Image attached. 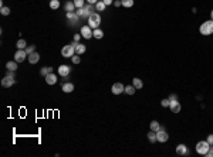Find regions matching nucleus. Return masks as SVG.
I'll return each mask as SVG.
<instances>
[{
    "mask_svg": "<svg viewBox=\"0 0 213 157\" xmlns=\"http://www.w3.org/2000/svg\"><path fill=\"white\" fill-rule=\"evenodd\" d=\"M199 31L202 36H210L213 34V20H208V21L202 23V25L199 27Z\"/></svg>",
    "mask_w": 213,
    "mask_h": 157,
    "instance_id": "obj_1",
    "label": "nucleus"
},
{
    "mask_svg": "<svg viewBox=\"0 0 213 157\" xmlns=\"http://www.w3.org/2000/svg\"><path fill=\"white\" fill-rule=\"evenodd\" d=\"M209 147H210V144H209L208 140H200V142L196 143V153L200 154V156H205L208 153Z\"/></svg>",
    "mask_w": 213,
    "mask_h": 157,
    "instance_id": "obj_2",
    "label": "nucleus"
},
{
    "mask_svg": "<svg viewBox=\"0 0 213 157\" xmlns=\"http://www.w3.org/2000/svg\"><path fill=\"white\" fill-rule=\"evenodd\" d=\"M101 24V16L98 13H93L90 17H88V25L91 28H98Z\"/></svg>",
    "mask_w": 213,
    "mask_h": 157,
    "instance_id": "obj_3",
    "label": "nucleus"
},
{
    "mask_svg": "<svg viewBox=\"0 0 213 157\" xmlns=\"http://www.w3.org/2000/svg\"><path fill=\"white\" fill-rule=\"evenodd\" d=\"M74 52H75V47L72 44L66 45V47H63V50H61V55H63L64 58H71V57L74 55Z\"/></svg>",
    "mask_w": 213,
    "mask_h": 157,
    "instance_id": "obj_4",
    "label": "nucleus"
},
{
    "mask_svg": "<svg viewBox=\"0 0 213 157\" xmlns=\"http://www.w3.org/2000/svg\"><path fill=\"white\" fill-rule=\"evenodd\" d=\"M168 139H169L168 132H166L165 129H162V127H161V130H159V132H156V140H158L159 143H165V142H168Z\"/></svg>",
    "mask_w": 213,
    "mask_h": 157,
    "instance_id": "obj_5",
    "label": "nucleus"
},
{
    "mask_svg": "<svg viewBox=\"0 0 213 157\" xmlns=\"http://www.w3.org/2000/svg\"><path fill=\"white\" fill-rule=\"evenodd\" d=\"M26 57H28L27 52H26V50H17L16 54H14V61L16 62H23L24 60H26Z\"/></svg>",
    "mask_w": 213,
    "mask_h": 157,
    "instance_id": "obj_6",
    "label": "nucleus"
},
{
    "mask_svg": "<svg viewBox=\"0 0 213 157\" xmlns=\"http://www.w3.org/2000/svg\"><path fill=\"white\" fill-rule=\"evenodd\" d=\"M81 36H82L84 38H87V40L91 38V37H94L91 27H90V25H82V27H81Z\"/></svg>",
    "mask_w": 213,
    "mask_h": 157,
    "instance_id": "obj_7",
    "label": "nucleus"
},
{
    "mask_svg": "<svg viewBox=\"0 0 213 157\" xmlns=\"http://www.w3.org/2000/svg\"><path fill=\"white\" fill-rule=\"evenodd\" d=\"M14 78H11V76H4L3 79H1V87H4V88H10V87H13L14 85Z\"/></svg>",
    "mask_w": 213,
    "mask_h": 157,
    "instance_id": "obj_8",
    "label": "nucleus"
},
{
    "mask_svg": "<svg viewBox=\"0 0 213 157\" xmlns=\"http://www.w3.org/2000/svg\"><path fill=\"white\" fill-rule=\"evenodd\" d=\"M111 91H112V93H114V95H119V93H122V92L125 91V87H124L121 82H115V84L112 85Z\"/></svg>",
    "mask_w": 213,
    "mask_h": 157,
    "instance_id": "obj_9",
    "label": "nucleus"
},
{
    "mask_svg": "<svg viewBox=\"0 0 213 157\" xmlns=\"http://www.w3.org/2000/svg\"><path fill=\"white\" fill-rule=\"evenodd\" d=\"M176 154L178 156H188L189 154V152H188V147L185 146V144H178L176 146Z\"/></svg>",
    "mask_w": 213,
    "mask_h": 157,
    "instance_id": "obj_10",
    "label": "nucleus"
},
{
    "mask_svg": "<svg viewBox=\"0 0 213 157\" xmlns=\"http://www.w3.org/2000/svg\"><path fill=\"white\" fill-rule=\"evenodd\" d=\"M169 108H170V112L172 113H179L182 111V106H181L179 101H172L170 105H169Z\"/></svg>",
    "mask_w": 213,
    "mask_h": 157,
    "instance_id": "obj_11",
    "label": "nucleus"
},
{
    "mask_svg": "<svg viewBox=\"0 0 213 157\" xmlns=\"http://www.w3.org/2000/svg\"><path fill=\"white\" fill-rule=\"evenodd\" d=\"M28 61H30V64H37L39 61H40V54L39 52H31V54H28Z\"/></svg>",
    "mask_w": 213,
    "mask_h": 157,
    "instance_id": "obj_12",
    "label": "nucleus"
},
{
    "mask_svg": "<svg viewBox=\"0 0 213 157\" xmlns=\"http://www.w3.org/2000/svg\"><path fill=\"white\" fill-rule=\"evenodd\" d=\"M78 14L75 13V11H67V19H68V21L71 23V24H75V23L78 21Z\"/></svg>",
    "mask_w": 213,
    "mask_h": 157,
    "instance_id": "obj_13",
    "label": "nucleus"
},
{
    "mask_svg": "<svg viewBox=\"0 0 213 157\" xmlns=\"http://www.w3.org/2000/svg\"><path fill=\"white\" fill-rule=\"evenodd\" d=\"M70 69L71 68L68 67V65H60L58 67V74L61 75V76H68V74H70Z\"/></svg>",
    "mask_w": 213,
    "mask_h": 157,
    "instance_id": "obj_14",
    "label": "nucleus"
},
{
    "mask_svg": "<svg viewBox=\"0 0 213 157\" xmlns=\"http://www.w3.org/2000/svg\"><path fill=\"white\" fill-rule=\"evenodd\" d=\"M44 78H46V82H47L48 85H54V84L57 82V75H55L54 72H51V74L46 75Z\"/></svg>",
    "mask_w": 213,
    "mask_h": 157,
    "instance_id": "obj_15",
    "label": "nucleus"
},
{
    "mask_svg": "<svg viewBox=\"0 0 213 157\" xmlns=\"http://www.w3.org/2000/svg\"><path fill=\"white\" fill-rule=\"evenodd\" d=\"M61 89L64 91L66 93H70V92L74 91V85H72L71 82H64V84H63V87H61Z\"/></svg>",
    "mask_w": 213,
    "mask_h": 157,
    "instance_id": "obj_16",
    "label": "nucleus"
},
{
    "mask_svg": "<svg viewBox=\"0 0 213 157\" xmlns=\"http://www.w3.org/2000/svg\"><path fill=\"white\" fill-rule=\"evenodd\" d=\"M93 11H94L93 4H90V3H88V4H85V6H84V16H88V17H90V16L93 14Z\"/></svg>",
    "mask_w": 213,
    "mask_h": 157,
    "instance_id": "obj_17",
    "label": "nucleus"
},
{
    "mask_svg": "<svg viewBox=\"0 0 213 157\" xmlns=\"http://www.w3.org/2000/svg\"><path fill=\"white\" fill-rule=\"evenodd\" d=\"M149 126H151V130H152V132H159V130H161V125H159L158 120H152Z\"/></svg>",
    "mask_w": 213,
    "mask_h": 157,
    "instance_id": "obj_18",
    "label": "nucleus"
},
{
    "mask_svg": "<svg viewBox=\"0 0 213 157\" xmlns=\"http://www.w3.org/2000/svg\"><path fill=\"white\" fill-rule=\"evenodd\" d=\"M93 36H94L97 40H101V38L104 37V31H102L101 28H94V31H93Z\"/></svg>",
    "mask_w": 213,
    "mask_h": 157,
    "instance_id": "obj_19",
    "label": "nucleus"
},
{
    "mask_svg": "<svg viewBox=\"0 0 213 157\" xmlns=\"http://www.w3.org/2000/svg\"><path fill=\"white\" fill-rule=\"evenodd\" d=\"M75 52H77L78 55L84 54V52H85V45H84V44H80V43H77V44H75Z\"/></svg>",
    "mask_w": 213,
    "mask_h": 157,
    "instance_id": "obj_20",
    "label": "nucleus"
},
{
    "mask_svg": "<svg viewBox=\"0 0 213 157\" xmlns=\"http://www.w3.org/2000/svg\"><path fill=\"white\" fill-rule=\"evenodd\" d=\"M132 85H134L137 89H141L142 87H143V82H142V79H139V78H134V79H132Z\"/></svg>",
    "mask_w": 213,
    "mask_h": 157,
    "instance_id": "obj_21",
    "label": "nucleus"
},
{
    "mask_svg": "<svg viewBox=\"0 0 213 157\" xmlns=\"http://www.w3.org/2000/svg\"><path fill=\"white\" fill-rule=\"evenodd\" d=\"M64 10H66V11H75V4H74V1H67L66 6H64Z\"/></svg>",
    "mask_w": 213,
    "mask_h": 157,
    "instance_id": "obj_22",
    "label": "nucleus"
},
{
    "mask_svg": "<svg viewBox=\"0 0 213 157\" xmlns=\"http://www.w3.org/2000/svg\"><path fill=\"white\" fill-rule=\"evenodd\" d=\"M17 64H19V62H16V61H9V62L6 64V68H7L9 71H16V69H17Z\"/></svg>",
    "mask_w": 213,
    "mask_h": 157,
    "instance_id": "obj_23",
    "label": "nucleus"
},
{
    "mask_svg": "<svg viewBox=\"0 0 213 157\" xmlns=\"http://www.w3.org/2000/svg\"><path fill=\"white\" fill-rule=\"evenodd\" d=\"M105 7H107V4H105L102 0H99V1H97V3H95V9H97L98 11H104V10H105Z\"/></svg>",
    "mask_w": 213,
    "mask_h": 157,
    "instance_id": "obj_24",
    "label": "nucleus"
},
{
    "mask_svg": "<svg viewBox=\"0 0 213 157\" xmlns=\"http://www.w3.org/2000/svg\"><path fill=\"white\" fill-rule=\"evenodd\" d=\"M16 47H17V50H26V47H27V43H26V40L23 38H20L17 43H16Z\"/></svg>",
    "mask_w": 213,
    "mask_h": 157,
    "instance_id": "obj_25",
    "label": "nucleus"
},
{
    "mask_svg": "<svg viewBox=\"0 0 213 157\" xmlns=\"http://www.w3.org/2000/svg\"><path fill=\"white\" fill-rule=\"evenodd\" d=\"M135 89H137V88H135L134 85H126L124 92H125V93H128V95H134V93H135Z\"/></svg>",
    "mask_w": 213,
    "mask_h": 157,
    "instance_id": "obj_26",
    "label": "nucleus"
},
{
    "mask_svg": "<svg viewBox=\"0 0 213 157\" xmlns=\"http://www.w3.org/2000/svg\"><path fill=\"white\" fill-rule=\"evenodd\" d=\"M148 140H149L151 143H155V142H158V140H156V132H152V130H151V132L148 133Z\"/></svg>",
    "mask_w": 213,
    "mask_h": 157,
    "instance_id": "obj_27",
    "label": "nucleus"
},
{
    "mask_svg": "<svg viewBox=\"0 0 213 157\" xmlns=\"http://www.w3.org/2000/svg\"><path fill=\"white\" fill-rule=\"evenodd\" d=\"M51 72H53V68L51 67H44V68H41V71H40V74H41L43 76H46V75L51 74Z\"/></svg>",
    "mask_w": 213,
    "mask_h": 157,
    "instance_id": "obj_28",
    "label": "nucleus"
},
{
    "mask_svg": "<svg viewBox=\"0 0 213 157\" xmlns=\"http://www.w3.org/2000/svg\"><path fill=\"white\" fill-rule=\"evenodd\" d=\"M50 7H51L53 10H57V9L60 7V1H58V0H50Z\"/></svg>",
    "mask_w": 213,
    "mask_h": 157,
    "instance_id": "obj_29",
    "label": "nucleus"
},
{
    "mask_svg": "<svg viewBox=\"0 0 213 157\" xmlns=\"http://www.w3.org/2000/svg\"><path fill=\"white\" fill-rule=\"evenodd\" d=\"M121 1H122V6L126 9H131L134 6V0H121Z\"/></svg>",
    "mask_w": 213,
    "mask_h": 157,
    "instance_id": "obj_30",
    "label": "nucleus"
},
{
    "mask_svg": "<svg viewBox=\"0 0 213 157\" xmlns=\"http://www.w3.org/2000/svg\"><path fill=\"white\" fill-rule=\"evenodd\" d=\"M0 13H1L3 16H9V14H10V9L6 7V6H1V7H0Z\"/></svg>",
    "mask_w": 213,
    "mask_h": 157,
    "instance_id": "obj_31",
    "label": "nucleus"
},
{
    "mask_svg": "<svg viewBox=\"0 0 213 157\" xmlns=\"http://www.w3.org/2000/svg\"><path fill=\"white\" fill-rule=\"evenodd\" d=\"M74 4H75L77 9H81V7L85 6V0H74Z\"/></svg>",
    "mask_w": 213,
    "mask_h": 157,
    "instance_id": "obj_32",
    "label": "nucleus"
},
{
    "mask_svg": "<svg viewBox=\"0 0 213 157\" xmlns=\"http://www.w3.org/2000/svg\"><path fill=\"white\" fill-rule=\"evenodd\" d=\"M34 50H36V45H28V47H26V52H27V55L31 54V52H34Z\"/></svg>",
    "mask_w": 213,
    "mask_h": 157,
    "instance_id": "obj_33",
    "label": "nucleus"
},
{
    "mask_svg": "<svg viewBox=\"0 0 213 157\" xmlns=\"http://www.w3.org/2000/svg\"><path fill=\"white\" fill-rule=\"evenodd\" d=\"M71 61H72V64H80L81 58H80L78 54H77V55H72V57H71Z\"/></svg>",
    "mask_w": 213,
    "mask_h": 157,
    "instance_id": "obj_34",
    "label": "nucleus"
},
{
    "mask_svg": "<svg viewBox=\"0 0 213 157\" xmlns=\"http://www.w3.org/2000/svg\"><path fill=\"white\" fill-rule=\"evenodd\" d=\"M161 105H162L164 108H166V106H169V105H170V101H169L168 98H165V99H162V101H161Z\"/></svg>",
    "mask_w": 213,
    "mask_h": 157,
    "instance_id": "obj_35",
    "label": "nucleus"
},
{
    "mask_svg": "<svg viewBox=\"0 0 213 157\" xmlns=\"http://www.w3.org/2000/svg\"><path fill=\"white\" fill-rule=\"evenodd\" d=\"M205 156H208V157H213V146H210V147H209V150H208V153H206Z\"/></svg>",
    "mask_w": 213,
    "mask_h": 157,
    "instance_id": "obj_36",
    "label": "nucleus"
},
{
    "mask_svg": "<svg viewBox=\"0 0 213 157\" xmlns=\"http://www.w3.org/2000/svg\"><path fill=\"white\" fill-rule=\"evenodd\" d=\"M78 16H84V7H81V9H77V11H75Z\"/></svg>",
    "mask_w": 213,
    "mask_h": 157,
    "instance_id": "obj_37",
    "label": "nucleus"
},
{
    "mask_svg": "<svg viewBox=\"0 0 213 157\" xmlns=\"http://www.w3.org/2000/svg\"><path fill=\"white\" fill-rule=\"evenodd\" d=\"M16 71H9L7 69V76H11V78H16V74H14Z\"/></svg>",
    "mask_w": 213,
    "mask_h": 157,
    "instance_id": "obj_38",
    "label": "nucleus"
},
{
    "mask_svg": "<svg viewBox=\"0 0 213 157\" xmlns=\"http://www.w3.org/2000/svg\"><path fill=\"white\" fill-rule=\"evenodd\" d=\"M168 99H169L170 102H172V101H178V96H176L175 93H172V95H169V98H168Z\"/></svg>",
    "mask_w": 213,
    "mask_h": 157,
    "instance_id": "obj_39",
    "label": "nucleus"
},
{
    "mask_svg": "<svg viewBox=\"0 0 213 157\" xmlns=\"http://www.w3.org/2000/svg\"><path fill=\"white\" fill-rule=\"evenodd\" d=\"M206 140L209 142V144H210V146H213V135H209V136H208V139H206Z\"/></svg>",
    "mask_w": 213,
    "mask_h": 157,
    "instance_id": "obj_40",
    "label": "nucleus"
},
{
    "mask_svg": "<svg viewBox=\"0 0 213 157\" xmlns=\"http://www.w3.org/2000/svg\"><path fill=\"white\" fill-rule=\"evenodd\" d=\"M81 37H82V36H81V34H75V36H74V41H77V43H78V41H80V38H81Z\"/></svg>",
    "mask_w": 213,
    "mask_h": 157,
    "instance_id": "obj_41",
    "label": "nucleus"
},
{
    "mask_svg": "<svg viewBox=\"0 0 213 157\" xmlns=\"http://www.w3.org/2000/svg\"><path fill=\"white\" fill-rule=\"evenodd\" d=\"M114 6H115V7H119V6H122V1H121V0H115V1H114Z\"/></svg>",
    "mask_w": 213,
    "mask_h": 157,
    "instance_id": "obj_42",
    "label": "nucleus"
},
{
    "mask_svg": "<svg viewBox=\"0 0 213 157\" xmlns=\"http://www.w3.org/2000/svg\"><path fill=\"white\" fill-rule=\"evenodd\" d=\"M102 1H104V3H105V4H107V6H111V4H112V3H114V1H112V0H102Z\"/></svg>",
    "mask_w": 213,
    "mask_h": 157,
    "instance_id": "obj_43",
    "label": "nucleus"
},
{
    "mask_svg": "<svg viewBox=\"0 0 213 157\" xmlns=\"http://www.w3.org/2000/svg\"><path fill=\"white\" fill-rule=\"evenodd\" d=\"M87 1H88V3H90V4H95V3H97V1H98V0H87Z\"/></svg>",
    "mask_w": 213,
    "mask_h": 157,
    "instance_id": "obj_44",
    "label": "nucleus"
},
{
    "mask_svg": "<svg viewBox=\"0 0 213 157\" xmlns=\"http://www.w3.org/2000/svg\"><path fill=\"white\" fill-rule=\"evenodd\" d=\"M210 17H212V20H213V10L210 11Z\"/></svg>",
    "mask_w": 213,
    "mask_h": 157,
    "instance_id": "obj_45",
    "label": "nucleus"
}]
</instances>
